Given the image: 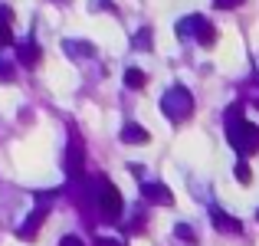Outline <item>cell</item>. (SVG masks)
<instances>
[{
    "mask_svg": "<svg viewBox=\"0 0 259 246\" xmlns=\"http://www.w3.org/2000/svg\"><path fill=\"white\" fill-rule=\"evenodd\" d=\"M95 210H99L102 220H118L121 217V194L105 177H95Z\"/></svg>",
    "mask_w": 259,
    "mask_h": 246,
    "instance_id": "7a4b0ae2",
    "label": "cell"
},
{
    "mask_svg": "<svg viewBox=\"0 0 259 246\" xmlns=\"http://www.w3.org/2000/svg\"><path fill=\"white\" fill-rule=\"evenodd\" d=\"M194 39H197L200 46H213V43H217L213 23H210V20H200V23H197V30H194Z\"/></svg>",
    "mask_w": 259,
    "mask_h": 246,
    "instance_id": "30bf717a",
    "label": "cell"
},
{
    "mask_svg": "<svg viewBox=\"0 0 259 246\" xmlns=\"http://www.w3.org/2000/svg\"><path fill=\"white\" fill-rule=\"evenodd\" d=\"M223 125H227V138L230 145L240 151V158H246V154H256L259 151V128L253 121L243 118V108L233 105L227 108V118H223Z\"/></svg>",
    "mask_w": 259,
    "mask_h": 246,
    "instance_id": "6da1fadb",
    "label": "cell"
},
{
    "mask_svg": "<svg viewBox=\"0 0 259 246\" xmlns=\"http://www.w3.org/2000/svg\"><path fill=\"white\" fill-rule=\"evenodd\" d=\"M174 233L181 236V240H187V243H194V240H197V233L187 227V223H177V230H174Z\"/></svg>",
    "mask_w": 259,
    "mask_h": 246,
    "instance_id": "2e32d148",
    "label": "cell"
},
{
    "mask_svg": "<svg viewBox=\"0 0 259 246\" xmlns=\"http://www.w3.org/2000/svg\"><path fill=\"white\" fill-rule=\"evenodd\" d=\"M63 50L66 53H69V56H92V46H89L85 43V39H66V43H63Z\"/></svg>",
    "mask_w": 259,
    "mask_h": 246,
    "instance_id": "7c38bea8",
    "label": "cell"
},
{
    "mask_svg": "<svg viewBox=\"0 0 259 246\" xmlns=\"http://www.w3.org/2000/svg\"><path fill=\"white\" fill-rule=\"evenodd\" d=\"M46 210H50V203H36V210H33V214L20 223V230H17L20 240H36L39 227H43V220H46Z\"/></svg>",
    "mask_w": 259,
    "mask_h": 246,
    "instance_id": "277c9868",
    "label": "cell"
},
{
    "mask_svg": "<svg viewBox=\"0 0 259 246\" xmlns=\"http://www.w3.org/2000/svg\"><path fill=\"white\" fill-rule=\"evenodd\" d=\"M39 56H43V53H39V46L33 43V39H23V43L17 46V59H20V63L26 66V69H33V66H39Z\"/></svg>",
    "mask_w": 259,
    "mask_h": 246,
    "instance_id": "ba28073f",
    "label": "cell"
},
{
    "mask_svg": "<svg viewBox=\"0 0 259 246\" xmlns=\"http://www.w3.org/2000/svg\"><path fill=\"white\" fill-rule=\"evenodd\" d=\"M210 220H213V227L220 230V233H240V230H243V223L236 220V217L223 214L220 207H210Z\"/></svg>",
    "mask_w": 259,
    "mask_h": 246,
    "instance_id": "52a82bcc",
    "label": "cell"
},
{
    "mask_svg": "<svg viewBox=\"0 0 259 246\" xmlns=\"http://www.w3.org/2000/svg\"><path fill=\"white\" fill-rule=\"evenodd\" d=\"M95 246H125V243H118V240H108V236H99V240H95Z\"/></svg>",
    "mask_w": 259,
    "mask_h": 246,
    "instance_id": "ffe728a7",
    "label": "cell"
},
{
    "mask_svg": "<svg viewBox=\"0 0 259 246\" xmlns=\"http://www.w3.org/2000/svg\"><path fill=\"white\" fill-rule=\"evenodd\" d=\"M0 82H13V66L0 63Z\"/></svg>",
    "mask_w": 259,
    "mask_h": 246,
    "instance_id": "ac0fdd59",
    "label": "cell"
},
{
    "mask_svg": "<svg viewBox=\"0 0 259 246\" xmlns=\"http://www.w3.org/2000/svg\"><path fill=\"white\" fill-rule=\"evenodd\" d=\"M151 43H154L151 26H141V30H138V36H135V50H151Z\"/></svg>",
    "mask_w": 259,
    "mask_h": 246,
    "instance_id": "5bb4252c",
    "label": "cell"
},
{
    "mask_svg": "<svg viewBox=\"0 0 259 246\" xmlns=\"http://www.w3.org/2000/svg\"><path fill=\"white\" fill-rule=\"evenodd\" d=\"M233 174H236V181H240V184H249V181H253V171H249V164H246V158H240V161H236Z\"/></svg>",
    "mask_w": 259,
    "mask_h": 246,
    "instance_id": "9a60e30c",
    "label": "cell"
},
{
    "mask_svg": "<svg viewBox=\"0 0 259 246\" xmlns=\"http://www.w3.org/2000/svg\"><path fill=\"white\" fill-rule=\"evenodd\" d=\"M82 158H85V151H82V141L72 135V141H69V151H66V168H69V174L72 177H82Z\"/></svg>",
    "mask_w": 259,
    "mask_h": 246,
    "instance_id": "8992f818",
    "label": "cell"
},
{
    "mask_svg": "<svg viewBox=\"0 0 259 246\" xmlns=\"http://www.w3.org/2000/svg\"><path fill=\"white\" fill-rule=\"evenodd\" d=\"M145 82H148V76L138 69V66H128L125 69V86L128 89H145Z\"/></svg>",
    "mask_w": 259,
    "mask_h": 246,
    "instance_id": "4fadbf2b",
    "label": "cell"
},
{
    "mask_svg": "<svg viewBox=\"0 0 259 246\" xmlns=\"http://www.w3.org/2000/svg\"><path fill=\"white\" fill-rule=\"evenodd\" d=\"M59 246H85L82 240H79V236H72V233H66L63 240H59Z\"/></svg>",
    "mask_w": 259,
    "mask_h": 246,
    "instance_id": "d6986e66",
    "label": "cell"
},
{
    "mask_svg": "<svg viewBox=\"0 0 259 246\" xmlns=\"http://www.w3.org/2000/svg\"><path fill=\"white\" fill-rule=\"evenodd\" d=\"M243 0H213V7L217 10H233V7H240Z\"/></svg>",
    "mask_w": 259,
    "mask_h": 246,
    "instance_id": "e0dca14e",
    "label": "cell"
},
{
    "mask_svg": "<svg viewBox=\"0 0 259 246\" xmlns=\"http://www.w3.org/2000/svg\"><path fill=\"white\" fill-rule=\"evenodd\" d=\"M148 138H151V135H148L141 125H135V121H125V128H121V141H125V145H145Z\"/></svg>",
    "mask_w": 259,
    "mask_h": 246,
    "instance_id": "9c48e42d",
    "label": "cell"
},
{
    "mask_svg": "<svg viewBox=\"0 0 259 246\" xmlns=\"http://www.w3.org/2000/svg\"><path fill=\"white\" fill-rule=\"evenodd\" d=\"M161 112L171 121H184L194 115V95L187 92V86H171L161 99Z\"/></svg>",
    "mask_w": 259,
    "mask_h": 246,
    "instance_id": "3957f363",
    "label": "cell"
},
{
    "mask_svg": "<svg viewBox=\"0 0 259 246\" xmlns=\"http://www.w3.org/2000/svg\"><path fill=\"white\" fill-rule=\"evenodd\" d=\"M13 43V33H10V10L0 7V50Z\"/></svg>",
    "mask_w": 259,
    "mask_h": 246,
    "instance_id": "8fae6325",
    "label": "cell"
},
{
    "mask_svg": "<svg viewBox=\"0 0 259 246\" xmlns=\"http://www.w3.org/2000/svg\"><path fill=\"white\" fill-rule=\"evenodd\" d=\"M141 197H145L148 203H158V207H171V200H174L171 190H167L164 184H158V181H154V184H145V187H141Z\"/></svg>",
    "mask_w": 259,
    "mask_h": 246,
    "instance_id": "5b68a950",
    "label": "cell"
}]
</instances>
